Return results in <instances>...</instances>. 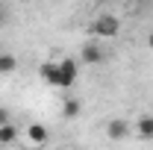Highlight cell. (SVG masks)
Listing matches in <instances>:
<instances>
[{"mask_svg": "<svg viewBox=\"0 0 153 150\" xmlns=\"http://www.w3.org/2000/svg\"><path fill=\"white\" fill-rule=\"evenodd\" d=\"M121 33V21H118V15H109V12H103V15H97L94 21H91V36L94 38H115Z\"/></svg>", "mask_w": 153, "mask_h": 150, "instance_id": "6da1fadb", "label": "cell"}, {"mask_svg": "<svg viewBox=\"0 0 153 150\" xmlns=\"http://www.w3.org/2000/svg\"><path fill=\"white\" fill-rule=\"evenodd\" d=\"M76 74H79V65L76 59H59V88H74L76 85Z\"/></svg>", "mask_w": 153, "mask_h": 150, "instance_id": "7a4b0ae2", "label": "cell"}, {"mask_svg": "<svg viewBox=\"0 0 153 150\" xmlns=\"http://www.w3.org/2000/svg\"><path fill=\"white\" fill-rule=\"evenodd\" d=\"M79 59H82L85 65H100V62H103V47H100V41H85L82 50H79Z\"/></svg>", "mask_w": 153, "mask_h": 150, "instance_id": "3957f363", "label": "cell"}, {"mask_svg": "<svg viewBox=\"0 0 153 150\" xmlns=\"http://www.w3.org/2000/svg\"><path fill=\"white\" fill-rule=\"evenodd\" d=\"M106 135H109L112 141H124V138L130 135V124H127L124 118H112V121L106 124Z\"/></svg>", "mask_w": 153, "mask_h": 150, "instance_id": "277c9868", "label": "cell"}, {"mask_svg": "<svg viewBox=\"0 0 153 150\" xmlns=\"http://www.w3.org/2000/svg\"><path fill=\"white\" fill-rule=\"evenodd\" d=\"M38 74H41V79H44L47 85H53V88H59V62H41Z\"/></svg>", "mask_w": 153, "mask_h": 150, "instance_id": "5b68a950", "label": "cell"}, {"mask_svg": "<svg viewBox=\"0 0 153 150\" xmlns=\"http://www.w3.org/2000/svg\"><path fill=\"white\" fill-rule=\"evenodd\" d=\"M27 141H30L33 147H41V144L47 141V127H44V124H30V127H27Z\"/></svg>", "mask_w": 153, "mask_h": 150, "instance_id": "8992f818", "label": "cell"}, {"mask_svg": "<svg viewBox=\"0 0 153 150\" xmlns=\"http://www.w3.org/2000/svg\"><path fill=\"white\" fill-rule=\"evenodd\" d=\"M135 130H138L141 138H147V141H150V138H153V115H141V118H138V124H135Z\"/></svg>", "mask_w": 153, "mask_h": 150, "instance_id": "52a82bcc", "label": "cell"}, {"mask_svg": "<svg viewBox=\"0 0 153 150\" xmlns=\"http://www.w3.org/2000/svg\"><path fill=\"white\" fill-rule=\"evenodd\" d=\"M18 71V56L15 53H0V74H15Z\"/></svg>", "mask_w": 153, "mask_h": 150, "instance_id": "ba28073f", "label": "cell"}, {"mask_svg": "<svg viewBox=\"0 0 153 150\" xmlns=\"http://www.w3.org/2000/svg\"><path fill=\"white\" fill-rule=\"evenodd\" d=\"M76 115H79V100H76V97H65L62 118H68V121H71V118H76Z\"/></svg>", "mask_w": 153, "mask_h": 150, "instance_id": "9c48e42d", "label": "cell"}, {"mask_svg": "<svg viewBox=\"0 0 153 150\" xmlns=\"http://www.w3.org/2000/svg\"><path fill=\"white\" fill-rule=\"evenodd\" d=\"M18 141V130L12 127V124H6V127H0V144L6 147V144H15Z\"/></svg>", "mask_w": 153, "mask_h": 150, "instance_id": "30bf717a", "label": "cell"}, {"mask_svg": "<svg viewBox=\"0 0 153 150\" xmlns=\"http://www.w3.org/2000/svg\"><path fill=\"white\" fill-rule=\"evenodd\" d=\"M6 124H9V109L0 106V127H6Z\"/></svg>", "mask_w": 153, "mask_h": 150, "instance_id": "8fae6325", "label": "cell"}, {"mask_svg": "<svg viewBox=\"0 0 153 150\" xmlns=\"http://www.w3.org/2000/svg\"><path fill=\"white\" fill-rule=\"evenodd\" d=\"M6 21H9V6H3V3H0V27H3Z\"/></svg>", "mask_w": 153, "mask_h": 150, "instance_id": "7c38bea8", "label": "cell"}, {"mask_svg": "<svg viewBox=\"0 0 153 150\" xmlns=\"http://www.w3.org/2000/svg\"><path fill=\"white\" fill-rule=\"evenodd\" d=\"M147 47L153 50V30H150V36H147Z\"/></svg>", "mask_w": 153, "mask_h": 150, "instance_id": "4fadbf2b", "label": "cell"}]
</instances>
